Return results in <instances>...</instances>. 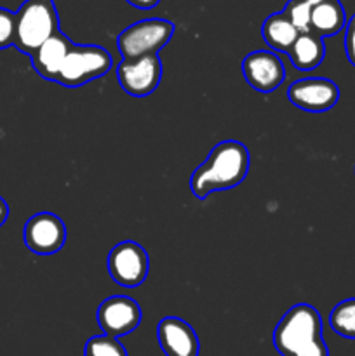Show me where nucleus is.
I'll use <instances>...</instances> for the list:
<instances>
[{"label":"nucleus","mask_w":355,"mask_h":356,"mask_svg":"<svg viewBox=\"0 0 355 356\" xmlns=\"http://www.w3.org/2000/svg\"><path fill=\"white\" fill-rule=\"evenodd\" d=\"M287 97L299 110L324 113L336 106L340 99V87L324 76H308L292 82L287 90Z\"/></svg>","instance_id":"9"},{"label":"nucleus","mask_w":355,"mask_h":356,"mask_svg":"<svg viewBox=\"0 0 355 356\" xmlns=\"http://www.w3.org/2000/svg\"><path fill=\"white\" fill-rule=\"evenodd\" d=\"M141 308L127 296H111L97 308V323L103 334L122 337L136 330L141 323Z\"/></svg>","instance_id":"10"},{"label":"nucleus","mask_w":355,"mask_h":356,"mask_svg":"<svg viewBox=\"0 0 355 356\" xmlns=\"http://www.w3.org/2000/svg\"><path fill=\"white\" fill-rule=\"evenodd\" d=\"M72 40H70L65 33H61V31H58V33L52 35L51 38H47V40L30 56L35 72H37L44 80L54 82L59 70H61L63 63H65L66 54H68V51L72 49Z\"/></svg>","instance_id":"13"},{"label":"nucleus","mask_w":355,"mask_h":356,"mask_svg":"<svg viewBox=\"0 0 355 356\" xmlns=\"http://www.w3.org/2000/svg\"><path fill=\"white\" fill-rule=\"evenodd\" d=\"M117 79L129 96L146 97L159 87L162 79V61L159 54L124 58L117 66Z\"/></svg>","instance_id":"7"},{"label":"nucleus","mask_w":355,"mask_h":356,"mask_svg":"<svg viewBox=\"0 0 355 356\" xmlns=\"http://www.w3.org/2000/svg\"><path fill=\"white\" fill-rule=\"evenodd\" d=\"M7 218H9V205H7V202L0 197V228H2L3 222L7 221Z\"/></svg>","instance_id":"23"},{"label":"nucleus","mask_w":355,"mask_h":356,"mask_svg":"<svg viewBox=\"0 0 355 356\" xmlns=\"http://www.w3.org/2000/svg\"><path fill=\"white\" fill-rule=\"evenodd\" d=\"M16 38V13L0 7V49L14 45Z\"/></svg>","instance_id":"20"},{"label":"nucleus","mask_w":355,"mask_h":356,"mask_svg":"<svg viewBox=\"0 0 355 356\" xmlns=\"http://www.w3.org/2000/svg\"><path fill=\"white\" fill-rule=\"evenodd\" d=\"M249 149L239 141H223L209 153L207 160L194 170L190 190L198 200L216 191H225L242 183L249 172Z\"/></svg>","instance_id":"1"},{"label":"nucleus","mask_w":355,"mask_h":356,"mask_svg":"<svg viewBox=\"0 0 355 356\" xmlns=\"http://www.w3.org/2000/svg\"><path fill=\"white\" fill-rule=\"evenodd\" d=\"M261 33H263L265 42L274 51L287 54L289 49L292 47V44H294L301 31L294 26V23L282 10V13H275L265 19Z\"/></svg>","instance_id":"16"},{"label":"nucleus","mask_w":355,"mask_h":356,"mask_svg":"<svg viewBox=\"0 0 355 356\" xmlns=\"http://www.w3.org/2000/svg\"><path fill=\"white\" fill-rule=\"evenodd\" d=\"M24 245L38 256L59 252L66 242V226L59 216L52 212H38L31 216L23 229Z\"/></svg>","instance_id":"8"},{"label":"nucleus","mask_w":355,"mask_h":356,"mask_svg":"<svg viewBox=\"0 0 355 356\" xmlns=\"http://www.w3.org/2000/svg\"><path fill=\"white\" fill-rule=\"evenodd\" d=\"M347 26V14L340 0H324L310 14V31L319 37H333Z\"/></svg>","instance_id":"14"},{"label":"nucleus","mask_w":355,"mask_h":356,"mask_svg":"<svg viewBox=\"0 0 355 356\" xmlns=\"http://www.w3.org/2000/svg\"><path fill=\"white\" fill-rule=\"evenodd\" d=\"M106 266L115 284L127 289L139 287L148 277V254L139 243L125 240L110 250Z\"/></svg>","instance_id":"6"},{"label":"nucleus","mask_w":355,"mask_h":356,"mask_svg":"<svg viewBox=\"0 0 355 356\" xmlns=\"http://www.w3.org/2000/svg\"><path fill=\"white\" fill-rule=\"evenodd\" d=\"M329 325L338 336L355 339V298L338 302L329 315Z\"/></svg>","instance_id":"17"},{"label":"nucleus","mask_w":355,"mask_h":356,"mask_svg":"<svg viewBox=\"0 0 355 356\" xmlns=\"http://www.w3.org/2000/svg\"><path fill=\"white\" fill-rule=\"evenodd\" d=\"M287 56L291 58L292 66L301 72H312L320 63L324 61L326 56V44L324 38L319 35L306 31V33H299L292 47L289 49Z\"/></svg>","instance_id":"15"},{"label":"nucleus","mask_w":355,"mask_h":356,"mask_svg":"<svg viewBox=\"0 0 355 356\" xmlns=\"http://www.w3.org/2000/svg\"><path fill=\"white\" fill-rule=\"evenodd\" d=\"M127 3H131L132 7H138V9H153V7L159 6L160 0H125Z\"/></svg>","instance_id":"22"},{"label":"nucleus","mask_w":355,"mask_h":356,"mask_svg":"<svg viewBox=\"0 0 355 356\" xmlns=\"http://www.w3.org/2000/svg\"><path fill=\"white\" fill-rule=\"evenodd\" d=\"M157 339L166 356H198L200 351L195 330L178 316H166L160 320Z\"/></svg>","instance_id":"12"},{"label":"nucleus","mask_w":355,"mask_h":356,"mask_svg":"<svg viewBox=\"0 0 355 356\" xmlns=\"http://www.w3.org/2000/svg\"><path fill=\"white\" fill-rule=\"evenodd\" d=\"M174 33V24L167 19L152 17L125 28L117 37V47L122 58H138L145 54H159L164 45L169 44Z\"/></svg>","instance_id":"5"},{"label":"nucleus","mask_w":355,"mask_h":356,"mask_svg":"<svg viewBox=\"0 0 355 356\" xmlns=\"http://www.w3.org/2000/svg\"><path fill=\"white\" fill-rule=\"evenodd\" d=\"M111 56L100 45H72L54 82L80 87L110 72Z\"/></svg>","instance_id":"4"},{"label":"nucleus","mask_w":355,"mask_h":356,"mask_svg":"<svg viewBox=\"0 0 355 356\" xmlns=\"http://www.w3.org/2000/svg\"><path fill=\"white\" fill-rule=\"evenodd\" d=\"M345 52L352 66H355V14L347 21V26H345Z\"/></svg>","instance_id":"21"},{"label":"nucleus","mask_w":355,"mask_h":356,"mask_svg":"<svg viewBox=\"0 0 355 356\" xmlns=\"http://www.w3.org/2000/svg\"><path fill=\"white\" fill-rule=\"evenodd\" d=\"M274 346L281 356H329L320 313L310 305L292 306L275 327Z\"/></svg>","instance_id":"2"},{"label":"nucleus","mask_w":355,"mask_h":356,"mask_svg":"<svg viewBox=\"0 0 355 356\" xmlns=\"http://www.w3.org/2000/svg\"><path fill=\"white\" fill-rule=\"evenodd\" d=\"M320 2H324V0H289L284 7V13L301 33H306V31H310L312 9Z\"/></svg>","instance_id":"18"},{"label":"nucleus","mask_w":355,"mask_h":356,"mask_svg":"<svg viewBox=\"0 0 355 356\" xmlns=\"http://www.w3.org/2000/svg\"><path fill=\"white\" fill-rule=\"evenodd\" d=\"M58 31L61 30L54 0H26L16 13L14 47L23 54L31 56Z\"/></svg>","instance_id":"3"},{"label":"nucleus","mask_w":355,"mask_h":356,"mask_svg":"<svg viewBox=\"0 0 355 356\" xmlns=\"http://www.w3.org/2000/svg\"><path fill=\"white\" fill-rule=\"evenodd\" d=\"M242 75L253 89L271 92L284 82L285 68L275 52L254 51L244 58Z\"/></svg>","instance_id":"11"},{"label":"nucleus","mask_w":355,"mask_h":356,"mask_svg":"<svg viewBox=\"0 0 355 356\" xmlns=\"http://www.w3.org/2000/svg\"><path fill=\"white\" fill-rule=\"evenodd\" d=\"M84 356H127V351L118 343V337L103 334L87 341Z\"/></svg>","instance_id":"19"}]
</instances>
